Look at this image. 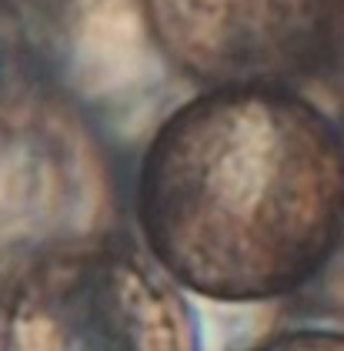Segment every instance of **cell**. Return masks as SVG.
<instances>
[{
	"instance_id": "obj_1",
	"label": "cell",
	"mask_w": 344,
	"mask_h": 351,
	"mask_svg": "<svg viewBox=\"0 0 344 351\" xmlns=\"http://www.w3.org/2000/svg\"><path fill=\"white\" fill-rule=\"evenodd\" d=\"M137 224L181 291L291 295L344 238L341 128L291 87H204L140 158Z\"/></svg>"
},
{
	"instance_id": "obj_2",
	"label": "cell",
	"mask_w": 344,
	"mask_h": 351,
	"mask_svg": "<svg viewBox=\"0 0 344 351\" xmlns=\"http://www.w3.org/2000/svg\"><path fill=\"white\" fill-rule=\"evenodd\" d=\"M0 351H201V335L184 291L97 231L0 274Z\"/></svg>"
},
{
	"instance_id": "obj_3",
	"label": "cell",
	"mask_w": 344,
	"mask_h": 351,
	"mask_svg": "<svg viewBox=\"0 0 344 351\" xmlns=\"http://www.w3.org/2000/svg\"><path fill=\"white\" fill-rule=\"evenodd\" d=\"M158 51L204 87H291L341 54L344 0H144Z\"/></svg>"
},
{
	"instance_id": "obj_4",
	"label": "cell",
	"mask_w": 344,
	"mask_h": 351,
	"mask_svg": "<svg viewBox=\"0 0 344 351\" xmlns=\"http://www.w3.org/2000/svg\"><path fill=\"white\" fill-rule=\"evenodd\" d=\"M97 164L60 114H0L3 274L60 241L97 234Z\"/></svg>"
},
{
	"instance_id": "obj_5",
	"label": "cell",
	"mask_w": 344,
	"mask_h": 351,
	"mask_svg": "<svg viewBox=\"0 0 344 351\" xmlns=\"http://www.w3.org/2000/svg\"><path fill=\"white\" fill-rule=\"evenodd\" d=\"M251 351H344V331H331V328L281 331L261 345H254Z\"/></svg>"
}]
</instances>
